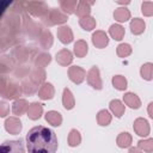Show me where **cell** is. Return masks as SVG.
<instances>
[{
  "label": "cell",
  "mask_w": 153,
  "mask_h": 153,
  "mask_svg": "<svg viewBox=\"0 0 153 153\" xmlns=\"http://www.w3.org/2000/svg\"><path fill=\"white\" fill-rule=\"evenodd\" d=\"M25 140L29 153H55L57 151L56 134L44 126L31 128Z\"/></svg>",
  "instance_id": "1"
},
{
  "label": "cell",
  "mask_w": 153,
  "mask_h": 153,
  "mask_svg": "<svg viewBox=\"0 0 153 153\" xmlns=\"http://www.w3.org/2000/svg\"><path fill=\"white\" fill-rule=\"evenodd\" d=\"M43 22L47 25H56V24H63L67 22L68 16L65 14L63 12H61L57 8H50L48 11V13L42 18Z\"/></svg>",
  "instance_id": "2"
},
{
  "label": "cell",
  "mask_w": 153,
  "mask_h": 153,
  "mask_svg": "<svg viewBox=\"0 0 153 153\" xmlns=\"http://www.w3.org/2000/svg\"><path fill=\"white\" fill-rule=\"evenodd\" d=\"M0 153H25L24 143L19 140H6L0 145Z\"/></svg>",
  "instance_id": "3"
},
{
  "label": "cell",
  "mask_w": 153,
  "mask_h": 153,
  "mask_svg": "<svg viewBox=\"0 0 153 153\" xmlns=\"http://www.w3.org/2000/svg\"><path fill=\"white\" fill-rule=\"evenodd\" d=\"M86 80L92 88H94V90H102L103 88V81H102L98 67L93 66L90 68V71L86 74Z\"/></svg>",
  "instance_id": "4"
},
{
  "label": "cell",
  "mask_w": 153,
  "mask_h": 153,
  "mask_svg": "<svg viewBox=\"0 0 153 153\" xmlns=\"http://www.w3.org/2000/svg\"><path fill=\"white\" fill-rule=\"evenodd\" d=\"M24 5L26 6V10L30 13L41 18H43L49 11L48 6L42 1H29V2H24Z\"/></svg>",
  "instance_id": "5"
},
{
  "label": "cell",
  "mask_w": 153,
  "mask_h": 153,
  "mask_svg": "<svg viewBox=\"0 0 153 153\" xmlns=\"http://www.w3.org/2000/svg\"><path fill=\"white\" fill-rule=\"evenodd\" d=\"M23 124L20 122V120L17 116H11L8 118H6L5 121V129L7 133L12 134V135H17L22 131Z\"/></svg>",
  "instance_id": "6"
},
{
  "label": "cell",
  "mask_w": 153,
  "mask_h": 153,
  "mask_svg": "<svg viewBox=\"0 0 153 153\" xmlns=\"http://www.w3.org/2000/svg\"><path fill=\"white\" fill-rule=\"evenodd\" d=\"M133 129L134 131L139 135V136H148L149 135V131H151V127H149V123L147 122V120L142 118V117H139L134 121V124H133Z\"/></svg>",
  "instance_id": "7"
},
{
  "label": "cell",
  "mask_w": 153,
  "mask_h": 153,
  "mask_svg": "<svg viewBox=\"0 0 153 153\" xmlns=\"http://www.w3.org/2000/svg\"><path fill=\"white\" fill-rule=\"evenodd\" d=\"M68 78L74 84H81L86 78V71L79 66H71L68 68Z\"/></svg>",
  "instance_id": "8"
},
{
  "label": "cell",
  "mask_w": 153,
  "mask_h": 153,
  "mask_svg": "<svg viewBox=\"0 0 153 153\" xmlns=\"http://www.w3.org/2000/svg\"><path fill=\"white\" fill-rule=\"evenodd\" d=\"M22 94V87L19 84L14 82V81H10L2 97L7 98V99H17L19 98V96Z\"/></svg>",
  "instance_id": "9"
},
{
  "label": "cell",
  "mask_w": 153,
  "mask_h": 153,
  "mask_svg": "<svg viewBox=\"0 0 153 153\" xmlns=\"http://www.w3.org/2000/svg\"><path fill=\"white\" fill-rule=\"evenodd\" d=\"M92 43H93V45L96 48L103 49V48H105L109 44V37H108V35L104 31L97 30L92 35Z\"/></svg>",
  "instance_id": "10"
},
{
  "label": "cell",
  "mask_w": 153,
  "mask_h": 153,
  "mask_svg": "<svg viewBox=\"0 0 153 153\" xmlns=\"http://www.w3.org/2000/svg\"><path fill=\"white\" fill-rule=\"evenodd\" d=\"M55 88L50 82H43L38 90V98L42 100H49L54 97Z\"/></svg>",
  "instance_id": "11"
},
{
  "label": "cell",
  "mask_w": 153,
  "mask_h": 153,
  "mask_svg": "<svg viewBox=\"0 0 153 153\" xmlns=\"http://www.w3.org/2000/svg\"><path fill=\"white\" fill-rule=\"evenodd\" d=\"M57 38L61 43L68 44L73 41V31L68 25H62L57 29Z\"/></svg>",
  "instance_id": "12"
},
{
  "label": "cell",
  "mask_w": 153,
  "mask_h": 153,
  "mask_svg": "<svg viewBox=\"0 0 153 153\" xmlns=\"http://www.w3.org/2000/svg\"><path fill=\"white\" fill-rule=\"evenodd\" d=\"M26 114H27V117L32 121H36L38 118H41L42 114H43V105L41 103H37V102H33L31 104H29V108L26 110Z\"/></svg>",
  "instance_id": "13"
},
{
  "label": "cell",
  "mask_w": 153,
  "mask_h": 153,
  "mask_svg": "<svg viewBox=\"0 0 153 153\" xmlns=\"http://www.w3.org/2000/svg\"><path fill=\"white\" fill-rule=\"evenodd\" d=\"M93 4V1H86V0H80L76 5V8H75V12L76 16L79 18H82V17H87L90 16L91 13V5Z\"/></svg>",
  "instance_id": "14"
},
{
  "label": "cell",
  "mask_w": 153,
  "mask_h": 153,
  "mask_svg": "<svg viewBox=\"0 0 153 153\" xmlns=\"http://www.w3.org/2000/svg\"><path fill=\"white\" fill-rule=\"evenodd\" d=\"M56 62L61 66H68L73 61V54L68 49H61L59 53H56Z\"/></svg>",
  "instance_id": "15"
},
{
  "label": "cell",
  "mask_w": 153,
  "mask_h": 153,
  "mask_svg": "<svg viewBox=\"0 0 153 153\" xmlns=\"http://www.w3.org/2000/svg\"><path fill=\"white\" fill-rule=\"evenodd\" d=\"M123 100L126 105H128L130 109H139L141 106V100L134 92H127L123 96Z\"/></svg>",
  "instance_id": "16"
},
{
  "label": "cell",
  "mask_w": 153,
  "mask_h": 153,
  "mask_svg": "<svg viewBox=\"0 0 153 153\" xmlns=\"http://www.w3.org/2000/svg\"><path fill=\"white\" fill-rule=\"evenodd\" d=\"M62 105L66 110H72L75 105V99L73 93L71 92V90L68 87L63 88V93H62Z\"/></svg>",
  "instance_id": "17"
},
{
  "label": "cell",
  "mask_w": 153,
  "mask_h": 153,
  "mask_svg": "<svg viewBox=\"0 0 153 153\" xmlns=\"http://www.w3.org/2000/svg\"><path fill=\"white\" fill-rule=\"evenodd\" d=\"M29 108V103L26 99H16L12 104V112L16 116H22L24 112H26Z\"/></svg>",
  "instance_id": "18"
},
{
  "label": "cell",
  "mask_w": 153,
  "mask_h": 153,
  "mask_svg": "<svg viewBox=\"0 0 153 153\" xmlns=\"http://www.w3.org/2000/svg\"><path fill=\"white\" fill-rule=\"evenodd\" d=\"M44 118H45V121H47L49 124H51L53 127H60L61 123H62V116H61V114H60L59 111H55V110L48 111V112L45 114Z\"/></svg>",
  "instance_id": "19"
},
{
  "label": "cell",
  "mask_w": 153,
  "mask_h": 153,
  "mask_svg": "<svg viewBox=\"0 0 153 153\" xmlns=\"http://www.w3.org/2000/svg\"><path fill=\"white\" fill-rule=\"evenodd\" d=\"M50 62H51V55L49 53H41L33 60V63H35L36 68H42V69L45 66H48Z\"/></svg>",
  "instance_id": "20"
},
{
  "label": "cell",
  "mask_w": 153,
  "mask_h": 153,
  "mask_svg": "<svg viewBox=\"0 0 153 153\" xmlns=\"http://www.w3.org/2000/svg\"><path fill=\"white\" fill-rule=\"evenodd\" d=\"M30 81H32L35 85H42L45 80V72L44 69L42 68H36L33 69L31 73H30V78H29Z\"/></svg>",
  "instance_id": "21"
},
{
  "label": "cell",
  "mask_w": 153,
  "mask_h": 153,
  "mask_svg": "<svg viewBox=\"0 0 153 153\" xmlns=\"http://www.w3.org/2000/svg\"><path fill=\"white\" fill-rule=\"evenodd\" d=\"M109 108H110V111L116 116V117H122L124 111H126V108L123 105V103L118 99H112L109 104Z\"/></svg>",
  "instance_id": "22"
},
{
  "label": "cell",
  "mask_w": 153,
  "mask_h": 153,
  "mask_svg": "<svg viewBox=\"0 0 153 153\" xmlns=\"http://www.w3.org/2000/svg\"><path fill=\"white\" fill-rule=\"evenodd\" d=\"M130 31L131 33L134 35H140L145 31V27H146V24H145V20L141 19V18H134L131 19L130 22Z\"/></svg>",
  "instance_id": "23"
},
{
  "label": "cell",
  "mask_w": 153,
  "mask_h": 153,
  "mask_svg": "<svg viewBox=\"0 0 153 153\" xmlns=\"http://www.w3.org/2000/svg\"><path fill=\"white\" fill-rule=\"evenodd\" d=\"M131 141H133V137L127 131H123V133H120L117 139H116V143L118 147L121 148H127V147H130L131 145Z\"/></svg>",
  "instance_id": "24"
},
{
  "label": "cell",
  "mask_w": 153,
  "mask_h": 153,
  "mask_svg": "<svg viewBox=\"0 0 153 153\" xmlns=\"http://www.w3.org/2000/svg\"><path fill=\"white\" fill-rule=\"evenodd\" d=\"M39 44L42 45V48L44 49H49L53 45V35L49 30H43L39 38H38Z\"/></svg>",
  "instance_id": "25"
},
{
  "label": "cell",
  "mask_w": 153,
  "mask_h": 153,
  "mask_svg": "<svg viewBox=\"0 0 153 153\" xmlns=\"http://www.w3.org/2000/svg\"><path fill=\"white\" fill-rule=\"evenodd\" d=\"M87 51H88V45L84 39H79L74 43V54L76 55V57L86 56Z\"/></svg>",
  "instance_id": "26"
},
{
  "label": "cell",
  "mask_w": 153,
  "mask_h": 153,
  "mask_svg": "<svg viewBox=\"0 0 153 153\" xmlns=\"http://www.w3.org/2000/svg\"><path fill=\"white\" fill-rule=\"evenodd\" d=\"M78 1L76 0H61L60 1V7L65 12V14H72L75 12Z\"/></svg>",
  "instance_id": "27"
},
{
  "label": "cell",
  "mask_w": 153,
  "mask_h": 153,
  "mask_svg": "<svg viewBox=\"0 0 153 153\" xmlns=\"http://www.w3.org/2000/svg\"><path fill=\"white\" fill-rule=\"evenodd\" d=\"M114 18L120 23L127 22L128 19H130V12L126 7H118L114 11Z\"/></svg>",
  "instance_id": "28"
},
{
  "label": "cell",
  "mask_w": 153,
  "mask_h": 153,
  "mask_svg": "<svg viewBox=\"0 0 153 153\" xmlns=\"http://www.w3.org/2000/svg\"><path fill=\"white\" fill-rule=\"evenodd\" d=\"M124 32H126L124 27L122 25H120V24H112L110 26V29H109L110 36L116 41H121L123 38V36H124Z\"/></svg>",
  "instance_id": "29"
},
{
  "label": "cell",
  "mask_w": 153,
  "mask_h": 153,
  "mask_svg": "<svg viewBox=\"0 0 153 153\" xmlns=\"http://www.w3.org/2000/svg\"><path fill=\"white\" fill-rule=\"evenodd\" d=\"M111 118H112V116H111V114L108 111V110H100L98 114H97V123L99 124V126H102V127H106V126H109L110 124V122H111Z\"/></svg>",
  "instance_id": "30"
},
{
  "label": "cell",
  "mask_w": 153,
  "mask_h": 153,
  "mask_svg": "<svg viewBox=\"0 0 153 153\" xmlns=\"http://www.w3.org/2000/svg\"><path fill=\"white\" fill-rule=\"evenodd\" d=\"M96 19L93 18V17H91V16H87V17H82V18H80L79 19V25L84 29V30H86V31H91V30H93L94 27H96Z\"/></svg>",
  "instance_id": "31"
},
{
  "label": "cell",
  "mask_w": 153,
  "mask_h": 153,
  "mask_svg": "<svg viewBox=\"0 0 153 153\" xmlns=\"http://www.w3.org/2000/svg\"><path fill=\"white\" fill-rule=\"evenodd\" d=\"M114 87L118 91H124L127 87H128V81L126 79V76L123 75H115L112 76V80H111Z\"/></svg>",
  "instance_id": "32"
},
{
  "label": "cell",
  "mask_w": 153,
  "mask_h": 153,
  "mask_svg": "<svg viewBox=\"0 0 153 153\" xmlns=\"http://www.w3.org/2000/svg\"><path fill=\"white\" fill-rule=\"evenodd\" d=\"M80 142H81V135H80L79 130L72 129L68 134V145L71 147H76L80 145Z\"/></svg>",
  "instance_id": "33"
},
{
  "label": "cell",
  "mask_w": 153,
  "mask_h": 153,
  "mask_svg": "<svg viewBox=\"0 0 153 153\" xmlns=\"http://www.w3.org/2000/svg\"><path fill=\"white\" fill-rule=\"evenodd\" d=\"M140 74L145 80H152V78H153V65L151 62L143 63L140 68Z\"/></svg>",
  "instance_id": "34"
},
{
  "label": "cell",
  "mask_w": 153,
  "mask_h": 153,
  "mask_svg": "<svg viewBox=\"0 0 153 153\" xmlns=\"http://www.w3.org/2000/svg\"><path fill=\"white\" fill-rule=\"evenodd\" d=\"M20 87H22V93H24V94H33L36 91H37V85H35L32 81H30V80H24L23 82H22V85H20Z\"/></svg>",
  "instance_id": "35"
},
{
  "label": "cell",
  "mask_w": 153,
  "mask_h": 153,
  "mask_svg": "<svg viewBox=\"0 0 153 153\" xmlns=\"http://www.w3.org/2000/svg\"><path fill=\"white\" fill-rule=\"evenodd\" d=\"M137 148L142 152L151 153L153 151V139H146V140H140L137 142Z\"/></svg>",
  "instance_id": "36"
},
{
  "label": "cell",
  "mask_w": 153,
  "mask_h": 153,
  "mask_svg": "<svg viewBox=\"0 0 153 153\" xmlns=\"http://www.w3.org/2000/svg\"><path fill=\"white\" fill-rule=\"evenodd\" d=\"M116 53L120 57H127L131 54V47L130 44L128 43H121L117 45V49H116Z\"/></svg>",
  "instance_id": "37"
},
{
  "label": "cell",
  "mask_w": 153,
  "mask_h": 153,
  "mask_svg": "<svg viewBox=\"0 0 153 153\" xmlns=\"http://www.w3.org/2000/svg\"><path fill=\"white\" fill-rule=\"evenodd\" d=\"M141 12L146 17H151L153 14V2L152 1H143L141 5Z\"/></svg>",
  "instance_id": "38"
},
{
  "label": "cell",
  "mask_w": 153,
  "mask_h": 153,
  "mask_svg": "<svg viewBox=\"0 0 153 153\" xmlns=\"http://www.w3.org/2000/svg\"><path fill=\"white\" fill-rule=\"evenodd\" d=\"M10 112V105L5 100H0V117H6Z\"/></svg>",
  "instance_id": "39"
},
{
  "label": "cell",
  "mask_w": 153,
  "mask_h": 153,
  "mask_svg": "<svg viewBox=\"0 0 153 153\" xmlns=\"http://www.w3.org/2000/svg\"><path fill=\"white\" fill-rule=\"evenodd\" d=\"M7 85H8V82H7L6 78L2 76V75H0V96L4 94V92H5L6 87H7Z\"/></svg>",
  "instance_id": "40"
},
{
  "label": "cell",
  "mask_w": 153,
  "mask_h": 153,
  "mask_svg": "<svg viewBox=\"0 0 153 153\" xmlns=\"http://www.w3.org/2000/svg\"><path fill=\"white\" fill-rule=\"evenodd\" d=\"M129 153H143V152L140 151L137 147H130L129 148Z\"/></svg>",
  "instance_id": "41"
},
{
  "label": "cell",
  "mask_w": 153,
  "mask_h": 153,
  "mask_svg": "<svg viewBox=\"0 0 153 153\" xmlns=\"http://www.w3.org/2000/svg\"><path fill=\"white\" fill-rule=\"evenodd\" d=\"M152 106H153V103H149V105H148V115H149V117H151V118H153V114H152Z\"/></svg>",
  "instance_id": "42"
},
{
  "label": "cell",
  "mask_w": 153,
  "mask_h": 153,
  "mask_svg": "<svg viewBox=\"0 0 153 153\" xmlns=\"http://www.w3.org/2000/svg\"><path fill=\"white\" fill-rule=\"evenodd\" d=\"M118 4H124V5H127V4H129V0H127V1H117Z\"/></svg>",
  "instance_id": "43"
}]
</instances>
